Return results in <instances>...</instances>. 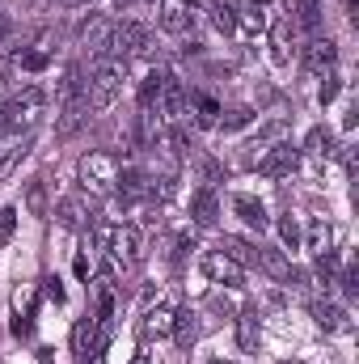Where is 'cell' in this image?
<instances>
[{
	"instance_id": "obj_1",
	"label": "cell",
	"mask_w": 359,
	"mask_h": 364,
	"mask_svg": "<svg viewBox=\"0 0 359 364\" xmlns=\"http://www.w3.org/2000/svg\"><path fill=\"white\" fill-rule=\"evenodd\" d=\"M118 157L114 153H85L81 157V166H77V178L81 186L89 191V195H110L114 186H118Z\"/></svg>"
},
{
	"instance_id": "obj_2",
	"label": "cell",
	"mask_w": 359,
	"mask_h": 364,
	"mask_svg": "<svg viewBox=\"0 0 359 364\" xmlns=\"http://www.w3.org/2000/svg\"><path fill=\"white\" fill-rule=\"evenodd\" d=\"M123 81H127V64H123V60H101L89 77L85 102H89L93 110H106V106L123 93Z\"/></svg>"
},
{
	"instance_id": "obj_3",
	"label": "cell",
	"mask_w": 359,
	"mask_h": 364,
	"mask_svg": "<svg viewBox=\"0 0 359 364\" xmlns=\"http://www.w3.org/2000/svg\"><path fill=\"white\" fill-rule=\"evenodd\" d=\"M43 106H47V93L38 90V85H26L21 93H13V97H9V106L0 110V119H4V127L21 132V127H34V123H38Z\"/></svg>"
},
{
	"instance_id": "obj_4",
	"label": "cell",
	"mask_w": 359,
	"mask_h": 364,
	"mask_svg": "<svg viewBox=\"0 0 359 364\" xmlns=\"http://www.w3.org/2000/svg\"><path fill=\"white\" fill-rule=\"evenodd\" d=\"M114 60H131V55H140V51H148V30L140 26V21H123V26H114L110 30V47H106Z\"/></svg>"
},
{
	"instance_id": "obj_5",
	"label": "cell",
	"mask_w": 359,
	"mask_h": 364,
	"mask_svg": "<svg viewBox=\"0 0 359 364\" xmlns=\"http://www.w3.org/2000/svg\"><path fill=\"white\" fill-rule=\"evenodd\" d=\"M110 259L114 263H123V267H136L140 259H144V233L136 229V225H118V229H110Z\"/></svg>"
},
{
	"instance_id": "obj_6",
	"label": "cell",
	"mask_w": 359,
	"mask_h": 364,
	"mask_svg": "<svg viewBox=\"0 0 359 364\" xmlns=\"http://www.w3.org/2000/svg\"><path fill=\"white\" fill-rule=\"evenodd\" d=\"M101 335H97V318H81L77 326H72V356H77V364L85 360H97L101 356Z\"/></svg>"
},
{
	"instance_id": "obj_7",
	"label": "cell",
	"mask_w": 359,
	"mask_h": 364,
	"mask_svg": "<svg viewBox=\"0 0 359 364\" xmlns=\"http://www.w3.org/2000/svg\"><path fill=\"white\" fill-rule=\"evenodd\" d=\"M334 64H338V47H334L330 38H313V43L304 47V73H309V77H330Z\"/></svg>"
},
{
	"instance_id": "obj_8",
	"label": "cell",
	"mask_w": 359,
	"mask_h": 364,
	"mask_svg": "<svg viewBox=\"0 0 359 364\" xmlns=\"http://www.w3.org/2000/svg\"><path fill=\"white\" fill-rule=\"evenodd\" d=\"M199 267H203V275H207L211 284H228V288H237V284H241V267H237L224 250L203 255V259H199Z\"/></svg>"
},
{
	"instance_id": "obj_9",
	"label": "cell",
	"mask_w": 359,
	"mask_h": 364,
	"mask_svg": "<svg viewBox=\"0 0 359 364\" xmlns=\"http://www.w3.org/2000/svg\"><path fill=\"white\" fill-rule=\"evenodd\" d=\"M296 166H300V153H296L292 144H275L267 157L258 161V174H263V178H287Z\"/></svg>"
},
{
	"instance_id": "obj_10",
	"label": "cell",
	"mask_w": 359,
	"mask_h": 364,
	"mask_svg": "<svg viewBox=\"0 0 359 364\" xmlns=\"http://www.w3.org/2000/svg\"><path fill=\"white\" fill-rule=\"evenodd\" d=\"M55 216H60V225H68V229H85V225H93V203L81 199V195H68V199H60Z\"/></svg>"
},
{
	"instance_id": "obj_11",
	"label": "cell",
	"mask_w": 359,
	"mask_h": 364,
	"mask_svg": "<svg viewBox=\"0 0 359 364\" xmlns=\"http://www.w3.org/2000/svg\"><path fill=\"white\" fill-rule=\"evenodd\" d=\"M190 220H194V225H203V229H211V225L220 220V199H216V191H211V186H203V191H194V195H190Z\"/></svg>"
},
{
	"instance_id": "obj_12",
	"label": "cell",
	"mask_w": 359,
	"mask_h": 364,
	"mask_svg": "<svg viewBox=\"0 0 359 364\" xmlns=\"http://www.w3.org/2000/svg\"><path fill=\"white\" fill-rule=\"evenodd\" d=\"M182 110H186V90H182V81L174 73H165V85L157 93V114H165V119H178Z\"/></svg>"
},
{
	"instance_id": "obj_13",
	"label": "cell",
	"mask_w": 359,
	"mask_h": 364,
	"mask_svg": "<svg viewBox=\"0 0 359 364\" xmlns=\"http://www.w3.org/2000/svg\"><path fill=\"white\" fill-rule=\"evenodd\" d=\"M313 322H317L321 331H330V335H338V331H351V318H347V309H343V305H334V301H313Z\"/></svg>"
},
{
	"instance_id": "obj_14",
	"label": "cell",
	"mask_w": 359,
	"mask_h": 364,
	"mask_svg": "<svg viewBox=\"0 0 359 364\" xmlns=\"http://www.w3.org/2000/svg\"><path fill=\"white\" fill-rule=\"evenodd\" d=\"M174 331V309L170 305H157V309H148L144 314V322H140V335L153 343V339H165Z\"/></svg>"
},
{
	"instance_id": "obj_15",
	"label": "cell",
	"mask_w": 359,
	"mask_h": 364,
	"mask_svg": "<svg viewBox=\"0 0 359 364\" xmlns=\"http://www.w3.org/2000/svg\"><path fill=\"white\" fill-rule=\"evenodd\" d=\"M233 212H237L245 225H254L258 233L270 225V216H267V208H263V199H254V195H237V199H233Z\"/></svg>"
},
{
	"instance_id": "obj_16",
	"label": "cell",
	"mask_w": 359,
	"mask_h": 364,
	"mask_svg": "<svg viewBox=\"0 0 359 364\" xmlns=\"http://www.w3.org/2000/svg\"><path fill=\"white\" fill-rule=\"evenodd\" d=\"M174 339H178L182 352H190L194 348V339H199V314L194 309H182V314H174V331H170Z\"/></svg>"
},
{
	"instance_id": "obj_17",
	"label": "cell",
	"mask_w": 359,
	"mask_h": 364,
	"mask_svg": "<svg viewBox=\"0 0 359 364\" xmlns=\"http://www.w3.org/2000/svg\"><path fill=\"white\" fill-rule=\"evenodd\" d=\"M237 339H241L245 352L258 348V305H245V309H241V318H237Z\"/></svg>"
},
{
	"instance_id": "obj_18",
	"label": "cell",
	"mask_w": 359,
	"mask_h": 364,
	"mask_svg": "<svg viewBox=\"0 0 359 364\" xmlns=\"http://www.w3.org/2000/svg\"><path fill=\"white\" fill-rule=\"evenodd\" d=\"M304 153L317 157V161H326V157L334 153V132H330V127H313V132L304 136Z\"/></svg>"
},
{
	"instance_id": "obj_19",
	"label": "cell",
	"mask_w": 359,
	"mask_h": 364,
	"mask_svg": "<svg viewBox=\"0 0 359 364\" xmlns=\"http://www.w3.org/2000/svg\"><path fill=\"white\" fill-rule=\"evenodd\" d=\"M220 250H224L237 267H258V250H254L250 242H241V237H224V242H220Z\"/></svg>"
},
{
	"instance_id": "obj_20",
	"label": "cell",
	"mask_w": 359,
	"mask_h": 364,
	"mask_svg": "<svg viewBox=\"0 0 359 364\" xmlns=\"http://www.w3.org/2000/svg\"><path fill=\"white\" fill-rule=\"evenodd\" d=\"M110 30H114V26H110L106 17H93V21L81 26V38L89 43V51H106V47H110Z\"/></svg>"
},
{
	"instance_id": "obj_21",
	"label": "cell",
	"mask_w": 359,
	"mask_h": 364,
	"mask_svg": "<svg viewBox=\"0 0 359 364\" xmlns=\"http://www.w3.org/2000/svg\"><path fill=\"white\" fill-rule=\"evenodd\" d=\"M292 13H296V26L309 34L321 26V0H292Z\"/></svg>"
},
{
	"instance_id": "obj_22",
	"label": "cell",
	"mask_w": 359,
	"mask_h": 364,
	"mask_svg": "<svg viewBox=\"0 0 359 364\" xmlns=\"http://www.w3.org/2000/svg\"><path fill=\"white\" fill-rule=\"evenodd\" d=\"M211 21L220 34H237V4L233 0H211Z\"/></svg>"
},
{
	"instance_id": "obj_23",
	"label": "cell",
	"mask_w": 359,
	"mask_h": 364,
	"mask_svg": "<svg viewBox=\"0 0 359 364\" xmlns=\"http://www.w3.org/2000/svg\"><path fill=\"white\" fill-rule=\"evenodd\" d=\"M161 85H165V68H153V73L144 77V85H140V110H157Z\"/></svg>"
},
{
	"instance_id": "obj_24",
	"label": "cell",
	"mask_w": 359,
	"mask_h": 364,
	"mask_svg": "<svg viewBox=\"0 0 359 364\" xmlns=\"http://www.w3.org/2000/svg\"><path fill=\"white\" fill-rule=\"evenodd\" d=\"M330 242H334V229H330V220H326V216H317V220L309 225V250H313V255H326V250H330Z\"/></svg>"
},
{
	"instance_id": "obj_25",
	"label": "cell",
	"mask_w": 359,
	"mask_h": 364,
	"mask_svg": "<svg viewBox=\"0 0 359 364\" xmlns=\"http://www.w3.org/2000/svg\"><path fill=\"white\" fill-rule=\"evenodd\" d=\"M26 153H30V136H26V140H17V144H9V149H0V182L17 170V161H21Z\"/></svg>"
},
{
	"instance_id": "obj_26",
	"label": "cell",
	"mask_w": 359,
	"mask_h": 364,
	"mask_svg": "<svg viewBox=\"0 0 359 364\" xmlns=\"http://www.w3.org/2000/svg\"><path fill=\"white\" fill-rule=\"evenodd\" d=\"M26 212L30 216H47V182L43 178H30V186H26Z\"/></svg>"
},
{
	"instance_id": "obj_27",
	"label": "cell",
	"mask_w": 359,
	"mask_h": 364,
	"mask_svg": "<svg viewBox=\"0 0 359 364\" xmlns=\"http://www.w3.org/2000/svg\"><path fill=\"white\" fill-rule=\"evenodd\" d=\"M161 26H165L170 34H186V30H190V13H186V4H170V9L161 13Z\"/></svg>"
},
{
	"instance_id": "obj_28",
	"label": "cell",
	"mask_w": 359,
	"mask_h": 364,
	"mask_svg": "<svg viewBox=\"0 0 359 364\" xmlns=\"http://www.w3.org/2000/svg\"><path fill=\"white\" fill-rule=\"evenodd\" d=\"M194 123L199 127H216L220 123V106L211 97H194Z\"/></svg>"
},
{
	"instance_id": "obj_29",
	"label": "cell",
	"mask_w": 359,
	"mask_h": 364,
	"mask_svg": "<svg viewBox=\"0 0 359 364\" xmlns=\"http://www.w3.org/2000/svg\"><path fill=\"white\" fill-rule=\"evenodd\" d=\"M254 119V110L250 106H233V110H220V127L224 132H237V127H245Z\"/></svg>"
},
{
	"instance_id": "obj_30",
	"label": "cell",
	"mask_w": 359,
	"mask_h": 364,
	"mask_svg": "<svg viewBox=\"0 0 359 364\" xmlns=\"http://www.w3.org/2000/svg\"><path fill=\"white\" fill-rule=\"evenodd\" d=\"M17 64H21L26 73H43V68L51 64V51H21V55H17Z\"/></svg>"
},
{
	"instance_id": "obj_31",
	"label": "cell",
	"mask_w": 359,
	"mask_h": 364,
	"mask_svg": "<svg viewBox=\"0 0 359 364\" xmlns=\"http://www.w3.org/2000/svg\"><path fill=\"white\" fill-rule=\"evenodd\" d=\"M279 237H283L287 250H296V246H300V225H296L292 216H283V220H279Z\"/></svg>"
},
{
	"instance_id": "obj_32",
	"label": "cell",
	"mask_w": 359,
	"mask_h": 364,
	"mask_svg": "<svg viewBox=\"0 0 359 364\" xmlns=\"http://www.w3.org/2000/svg\"><path fill=\"white\" fill-rule=\"evenodd\" d=\"M13 229H17V208H0V246L13 237Z\"/></svg>"
},
{
	"instance_id": "obj_33",
	"label": "cell",
	"mask_w": 359,
	"mask_h": 364,
	"mask_svg": "<svg viewBox=\"0 0 359 364\" xmlns=\"http://www.w3.org/2000/svg\"><path fill=\"white\" fill-rule=\"evenodd\" d=\"M334 284H343V292H347V296H355V292H359V272H355V263H347V267H343V275H338Z\"/></svg>"
},
{
	"instance_id": "obj_34",
	"label": "cell",
	"mask_w": 359,
	"mask_h": 364,
	"mask_svg": "<svg viewBox=\"0 0 359 364\" xmlns=\"http://www.w3.org/2000/svg\"><path fill=\"white\" fill-rule=\"evenodd\" d=\"M338 90H343V81H338V77L330 73V77H326V85H321V106H330V102L338 97Z\"/></svg>"
},
{
	"instance_id": "obj_35",
	"label": "cell",
	"mask_w": 359,
	"mask_h": 364,
	"mask_svg": "<svg viewBox=\"0 0 359 364\" xmlns=\"http://www.w3.org/2000/svg\"><path fill=\"white\" fill-rule=\"evenodd\" d=\"M43 292H47V301L64 305V288H60V279H55V275H47V279H43Z\"/></svg>"
},
{
	"instance_id": "obj_36",
	"label": "cell",
	"mask_w": 359,
	"mask_h": 364,
	"mask_svg": "<svg viewBox=\"0 0 359 364\" xmlns=\"http://www.w3.org/2000/svg\"><path fill=\"white\" fill-rule=\"evenodd\" d=\"M270 47H275V64H287V38H283V30H275Z\"/></svg>"
},
{
	"instance_id": "obj_37",
	"label": "cell",
	"mask_w": 359,
	"mask_h": 364,
	"mask_svg": "<svg viewBox=\"0 0 359 364\" xmlns=\"http://www.w3.org/2000/svg\"><path fill=\"white\" fill-rule=\"evenodd\" d=\"M343 166H347V174H355V149H351V144L343 149Z\"/></svg>"
},
{
	"instance_id": "obj_38",
	"label": "cell",
	"mask_w": 359,
	"mask_h": 364,
	"mask_svg": "<svg viewBox=\"0 0 359 364\" xmlns=\"http://www.w3.org/2000/svg\"><path fill=\"white\" fill-rule=\"evenodd\" d=\"M9 30H13V21H9V13H4V9H0V43H4V38H9Z\"/></svg>"
},
{
	"instance_id": "obj_39",
	"label": "cell",
	"mask_w": 359,
	"mask_h": 364,
	"mask_svg": "<svg viewBox=\"0 0 359 364\" xmlns=\"http://www.w3.org/2000/svg\"><path fill=\"white\" fill-rule=\"evenodd\" d=\"M131 364H148V352H136V360Z\"/></svg>"
},
{
	"instance_id": "obj_40",
	"label": "cell",
	"mask_w": 359,
	"mask_h": 364,
	"mask_svg": "<svg viewBox=\"0 0 359 364\" xmlns=\"http://www.w3.org/2000/svg\"><path fill=\"white\" fill-rule=\"evenodd\" d=\"M114 4H118V9H127V4H136V0H114Z\"/></svg>"
},
{
	"instance_id": "obj_41",
	"label": "cell",
	"mask_w": 359,
	"mask_h": 364,
	"mask_svg": "<svg viewBox=\"0 0 359 364\" xmlns=\"http://www.w3.org/2000/svg\"><path fill=\"white\" fill-rule=\"evenodd\" d=\"M207 364H228V360H207Z\"/></svg>"
},
{
	"instance_id": "obj_42",
	"label": "cell",
	"mask_w": 359,
	"mask_h": 364,
	"mask_svg": "<svg viewBox=\"0 0 359 364\" xmlns=\"http://www.w3.org/2000/svg\"><path fill=\"white\" fill-rule=\"evenodd\" d=\"M254 4H270V0H254Z\"/></svg>"
},
{
	"instance_id": "obj_43",
	"label": "cell",
	"mask_w": 359,
	"mask_h": 364,
	"mask_svg": "<svg viewBox=\"0 0 359 364\" xmlns=\"http://www.w3.org/2000/svg\"><path fill=\"white\" fill-rule=\"evenodd\" d=\"M0 132H4V119H0Z\"/></svg>"
}]
</instances>
